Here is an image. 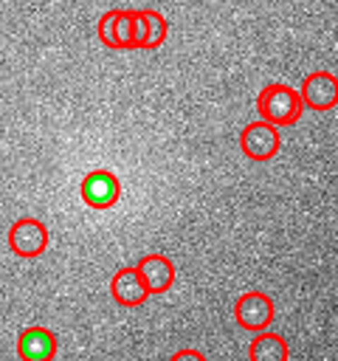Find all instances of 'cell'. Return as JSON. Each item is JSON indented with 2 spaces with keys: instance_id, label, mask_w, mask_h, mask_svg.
<instances>
[{
  "instance_id": "obj_9",
  "label": "cell",
  "mask_w": 338,
  "mask_h": 361,
  "mask_svg": "<svg viewBox=\"0 0 338 361\" xmlns=\"http://www.w3.org/2000/svg\"><path fill=\"white\" fill-rule=\"evenodd\" d=\"M17 355L20 361H54L56 355V336L48 327H25L17 336Z\"/></svg>"
},
{
  "instance_id": "obj_7",
  "label": "cell",
  "mask_w": 338,
  "mask_h": 361,
  "mask_svg": "<svg viewBox=\"0 0 338 361\" xmlns=\"http://www.w3.org/2000/svg\"><path fill=\"white\" fill-rule=\"evenodd\" d=\"M299 99H301V107H310L315 113L332 110L338 104V82H335V76L330 71L307 73L301 87H299Z\"/></svg>"
},
{
  "instance_id": "obj_13",
  "label": "cell",
  "mask_w": 338,
  "mask_h": 361,
  "mask_svg": "<svg viewBox=\"0 0 338 361\" xmlns=\"http://www.w3.org/2000/svg\"><path fill=\"white\" fill-rule=\"evenodd\" d=\"M146 37V23L141 17V8H132V48H144Z\"/></svg>"
},
{
  "instance_id": "obj_5",
  "label": "cell",
  "mask_w": 338,
  "mask_h": 361,
  "mask_svg": "<svg viewBox=\"0 0 338 361\" xmlns=\"http://www.w3.org/2000/svg\"><path fill=\"white\" fill-rule=\"evenodd\" d=\"M79 195L90 209H110L121 197V180L110 169H93L82 178Z\"/></svg>"
},
{
  "instance_id": "obj_11",
  "label": "cell",
  "mask_w": 338,
  "mask_h": 361,
  "mask_svg": "<svg viewBox=\"0 0 338 361\" xmlns=\"http://www.w3.org/2000/svg\"><path fill=\"white\" fill-rule=\"evenodd\" d=\"M290 355V347L287 341L273 333V330H259L254 338H251V347H248V358L251 361H287Z\"/></svg>"
},
{
  "instance_id": "obj_4",
  "label": "cell",
  "mask_w": 338,
  "mask_h": 361,
  "mask_svg": "<svg viewBox=\"0 0 338 361\" xmlns=\"http://www.w3.org/2000/svg\"><path fill=\"white\" fill-rule=\"evenodd\" d=\"M273 313H276V307H273L270 296L262 290H245L234 305V319L248 333H259V330L270 327Z\"/></svg>"
},
{
  "instance_id": "obj_6",
  "label": "cell",
  "mask_w": 338,
  "mask_h": 361,
  "mask_svg": "<svg viewBox=\"0 0 338 361\" xmlns=\"http://www.w3.org/2000/svg\"><path fill=\"white\" fill-rule=\"evenodd\" d=\"M96 34L104 48L130 51L132 48V8H110L99 17Z\"/></svg>"
},
{
  "instance_id": "obj_2",
  "label": "cell",
  "mask_w": 338,
  "mask_h": 361,
  "mask_svg": "<svg viewBox=\"0 0 338 361\" xmlns=\"http://www.w3.org/2000/svg\"><path fill=\"white\" fill-rule=\"evenodd\" d=\"M279 147H282L279 127H273V124H268L262 118L259 121H251L239 133V149L251 161H270V158H276Z\"/></svg>"
},
{
  "instance_id": "obj_1",
  "label": "cell",
  "mask_w": 338,
  "mask_h": 361,
  "mask_svg": "<svg viewBox=\"0 0 338 361\" xmlns=\"http://www.w3.org/2000/svg\"><path fill=\"white\" fill-rule=\"evenodd\" d=\"M301 99L299 90H293L290 85L282 82H270L259 90L256 96V113L262 121L273 124V127H293L301 118Z\"/></svg>"
},
{
  "instance_id": "obj_10",
  "label": "cell",
  "mask_w": 338,
  "mask_h": 361,
  "mask_svg": "<svg viewBox=\"0 0 338 361\" xmlns=\"http://www.w3.org/2000/svg\"><path fill=\"white\" fill-rule=\"evenodd\" d=\"M135 268H138L149 296L152 293H166L175 285V265L163 254H146V257H141V262Z\"/></svg>"
},
{
  "instance_id": "obj_12",
  "label": "cell",
  "mask_w": 338,
  "mask_h": 361,
  "mask_svg": "<svg viewBox=\"0 0 338 361\" xmlns=\"http://www.w3.org/2000/svg\"><path fill=\"white\" fill-rule=\"evenodd\" d=\"M141 17L146 23V37H144V48H161L166 42V34H169V23L161 11L155 8H141Z\"/></svg>"
},
{
  "instance_id": "obj_3",
  "label": "cell",
  "mask_w": 338,
  "mask_h": 361,
  "mask_svg": "<svg viewBox=\"0 0 338 361\" xmlns=\"http://www.w3.org/2000/svg\"><path fill=\"white\" fill-rule=\"evenodd\" d=\"M8 248L23 257V259H34L39 254H45L48 248V228L42 220L37 217H20L11 223L8 228Z\"/></svg>"
},
{
  "instance_id": "obj_8",
  "label": "cell",
  "mask_w": 338,
  "mask_h": 361,
  "mask_svg": "<svg viewBox=\"0 0 338 361\" xmlns=\"http://www.w3.org/2000/svg\"><path fill=\"white\" fill-rule=\"evenodd\" d=\"M110 293L121 307H141L149 299V290H146V285H144V279H141L135 265H124V268H118L113 274Z\"/></svg>"
},
{
  "instance_id": "obj_14",
  "label": "cell",
  "mask_w": 338,
  "mask_h": 361,
  "mask_svg": "<svg viewBox=\"0 0 338 361\" xmlns=\"http://www.w3.org/2000/svg\"><path fill=\"white\" fill-rule=\"evenodd\" d=\"M169 361H208L200 350H194V347H183V350H177V353H172V358Z\"/></svg>"
}]
</instances>
